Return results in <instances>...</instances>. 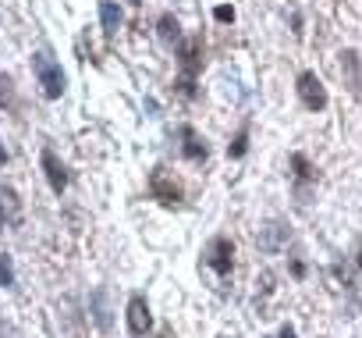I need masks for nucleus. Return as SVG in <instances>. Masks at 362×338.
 <instances>
[{
	"label": "nucleus",
	"mask_w": 362,
	"mask_h": 338,
	"mask_svg": "<svg viewBox=\"0 0 362 338\" xmlns=\"http://www.w3.org/2000/svg\"><path fill=\"white\" fill-rule=\"evenodd\" d=\"M149 193H153V200H160L163 207L181 203V186L174 182V175L167 171V167H153V175H149Z\"/></svg>",
	"instance_id": "nucleus-3"
},
{
	"label": "nucleus",
	"mask_w": 362,
	"mask_h": 338,
	"mask_svg": "<svg viewBox=\"0 0 362 338\" xmlns=\"http://www.w3.org/2000/svg\"><path fill=\"white\" fill-rule=\"evenodd\" d=\"M0 285H4V288L15 285V264H11L8 253H0Z\"/></svg>",
	"instance_id": "nucleus-14"
},
{
	"label": "nucleus",
	"mask_w": 362,
	"mask_h": 338,
	"mask_svg": "<svg viewBox=\"0 0 362 338\" xmlns=\"http://www.w3.org/2000/svg\"><path fill=\"white\" fill-rule=\"evenodd\" d=\"M33 68H36V79L43 86V96L57 100L64 93V72H61V64L47 50H40V54H33Z\"/></svg>",
	"instance_id": "nucleus-2"
},
{
	"label": "nucleus",
	"mask_w": 362,
	"mask_h": 338,
	"mask_svg": "<svg viewBox=\"0 0 362 338\" xmlns=\"http://www.w3.org/2000/svg\"><path fill=\"white\" fill-rule=\"evenodd\" d=\"M43 175H47V182H50V189H54L57 196L68 189V171H64V164L57 160L54 150H43Z\"/></svg>",
	"instance_id": "nucleus-6"
},
{
	"label": "nucleus",
	"mask_w": 362,
	"mask_h": 338,
	"mask_svg": "<svg viewBox=\"0 0 362 338\" xmlns=\"http://www.w3.org/2000/svg\"><path fill=\"white\" fill-rule=\"evenodd\" d=\"M177 54H181V79H177V86H181V93H185V96H196V75L203 68V40L181 43Z\"/></svg>",
	"instance_id": "nucleus-1"
},
{
	"label": "nucleus",
	"mask_w": 362,
	"mask_h": 338,
	"mask_svg": "<svg viewBox=\"0 0 362 338\" xmlns=\"http://www.w3.org/2000/svg\"><path fill=\"white\" fill-rule=\"evenodd\" d=\"M344 61H341V72H344V82H348V89L358 96L362 93V57L355 54V50H344L341 54Z\"/></svg>",
	"instance_id": "nucleus-8"
},
{
	"label": "nucleus",
	"mask_w": 362,
	"mask_h": 338,
	"mask_svg": "<svg viewBox=\"0 0 362 338\" xmlns=\"http://www.w3.org/2000/svg\"><path fill=\"white\" fill-rule=\"evenodd\" d=\"M160 40L167 43V47H174V43H181V26H177V18L174 15H160Z\"/></svg>",
	"instance_id": "nucleus-10"
},
{
	"label": "nucleus",
	"mask_w": 362,
	"mask_h": 338,
	"mask_svg": "<svg viewBox=\"0 0 362 338\" xmlns=\"http://www.w3.org/2000/svg\"><path fill=\"white\" fill-rule=\"evenodd\" d=\"M100 18H103V33H107V36H114V33H117V26H121V11H117L114 0H103V4H100Z\"/></svg>",
	"instance_id": "nucleus-11"
},
{
	"label": "nucleus",
	"mask_w": 362,
	"mask_h": 338,
	"mask_svg": "<svg viewBox=\"0 0 362 338\" xmlns=\"http://www.w3.org/2000/svg\"><path fill=\"white\" fill-rule=\"evenodd\" d=\"M149 327H153L149 303H146L142 295H132V299H128V331H132L135 338H146V334H149Z\"/></svg>",
	"instance_id": "nucleus-5"
},
{
	"label": "nucleus",
	"mask_w": 362,
	"mask_h": 338,
	"mask_svg": "<svg viewBox=\"0 0 362 338\" xmlns=\"http://www.w3.org/2000/svg\"><path fill=\"white\" fill-rule=\"evenodd\" d=\"M93 320H96L100 331H110V310H107V292L103 288L93 292Z\"/></svg>",
	"instance_id": "nucleus-9"
},
{
	"label": "nucleus",
	"mask_w": 362,
	"mask_h": 338,
	"mask_svg": "<svg viewBox=\"0 0 362 338\" xmlns=\"http://www.w3.org/2000/svg\"><path fill=\"white\" fill-rule=\"evenodd\" d=\"M277 338H298V334H295V327H288V324H284V327H281V334H277Z\"/></svg>",
	"instance_id": "nucleus-18"
},
{
	"label": "nucleus",
	"mask_w": 362,
	"mask_h": 338,
	"mask_svg": "<svg viewBox=\"0 0 362 338\" xmlns=\"http://www.w3.org/2000/svg\"><path fill=\"white\" fill-rule=\"evenodd\" d=\"M8 228V214H4V207H0V232Z\"/></svg>",
	"instance_id": "nucleus-19"
},
{
	"label": "nucleus",
	"mask_w": 362,
	"mask_h": 338,
	"mask_svg": "<svg viewBox=\"0 0 362 338\" xmlns=\"http://www.w3.org/2000/svg\"><path fill=\"white\" fill-rule=\"evenodd\" d=\"M181 135H185V157L189 160H206V142H199V135L192 132V128H181Z\"/></svg>",
	"instance_id": "nucleus-12"
},
{
	"label": "nucleus",
	"mask_w": 362,
	"mask_h": 338,
	"mask_svg": "<svg viewBox=\"0 0 362 338\" xmlns=\"http://www.w3.org/2000/svg\"><path fill=\"white\" fill-rule=\"evenodd\" d=\"M210 267L217 274H231V267H235V246H231V239H214L210 242Z\"/></svg>",
	"instance_id": "nucleus-7"
},
{
	"label": "nucleus",
	"mask_w": 362,
	"mask_h": 338,
	"mask_svg": "<svg viewBox=\"0 0 362 338\" xmlns=\"http://www.w3.org/2000/svg\"><path fill=\"white\" fill-rule=\"evenodd\" d=\"M245 150H249V128H242L235 142H228V157H245Z\"/></svg>",
	"instance_id": "nucleus-15"
},
{
	"label": "nucleus",
	"mask_w": 362,
	"mask_h": 338,
	"mask_svg": "<svg viewBox=\"0 0 362 338\" xmlns=\"http://www.w3.org/2000/svg\"><path fill=\"white\" fill-rule=\"evenodd\" d=\"M0 107H8V111H15L18 107V100H15V86H11V79L0 72Z\"/></svg>",
	"instance_id": "nucleus-13"
},
{
	"label": "nucleus",
	"mask_w": 362,
	"mask_h": 338,
	"mask_svg": "<svg viewBox=\"0 0 362 338\" xmlns=\"http://www.w3.org/2000/svg\"><path fill=\"white\" fill-rule=\"evenodd\" d=\"M160 338H174V331H170V327H163V331H160Z\"/></svg>",
	"instance_id": "nucleus-21"
},
{
	"label": "nucleus",
	"mask_w": 362,
	"mask_h": 338,
	"mask_svg": "<svg viewBox=\"0 0 362 338\" xmlns=\"http://www.w3.org/2000/svg\"><path fill=\"white\" fill-rule=\"evenodd\" d=\"M291 164H295V175H298L302 182H309V179L316 175V171H313V167H309V160H305L302 153H295V157H291Z\"/></svg>",
	"instance_id": "nucleus-16"
},
{
	"label": "nucleus",
	"mask_w": 362,
	"mask_h": 338,
	"mask_svg": "<svg viewBox=\"0 0 362 338\" xmlns=\"http://www.w3.org/2000/svg\"><path fill=\"white\" fill-rule=\"evenodd\" d=\"M0 164H8V150H4V142H0Z\"/></svg>",
	"instance_id": "nucleus-20"
},
{
	"label": "nucleus",
	"mask_w": 362,
	"mask_h": 338,
	"mask_svg": "<svg viewBox=\"0 0 362 338\" xmlns=\"http://www.w3.org/2000/svg\"><path fill=\"white\" fill-rule=\"evenodd\" d=\"M358 267H362V253H358Z\"/></svg>",
	"instance_id": "nucleus-22"
},
{
	"label": "nucleus",
	"mask_w": 362,
	"mask_h": 338,
	"mask_svg": "<svg viewBox=\"0 0 362 338\" xmlns=\"http://www.w3.org/2000/svg\"><path fill=\"white\" fill-rule=\"evenodd\" d=\"M214 15H217V22H235V8H224V4H221Z\"/></svg>",
	"instance_id": "nucleus-17"
},
{
	"label": "nucleus",
	"mask_w": 362,
	"mask_h": 338,
	"mask_svg": "<svg viewBox=\"0 0 362 338\" xmlns=\"http://www.w3.org/2000/svg\"><path fill=\"white\" fill-rule=\"evenodd\" d=\"M295 89H298V96H302V103H305L309 111H323V107H327V89H323V82L316 79V72H302Z\"/></svg>",
	"instance_id": "nucleus-4"
}]
</instances>
